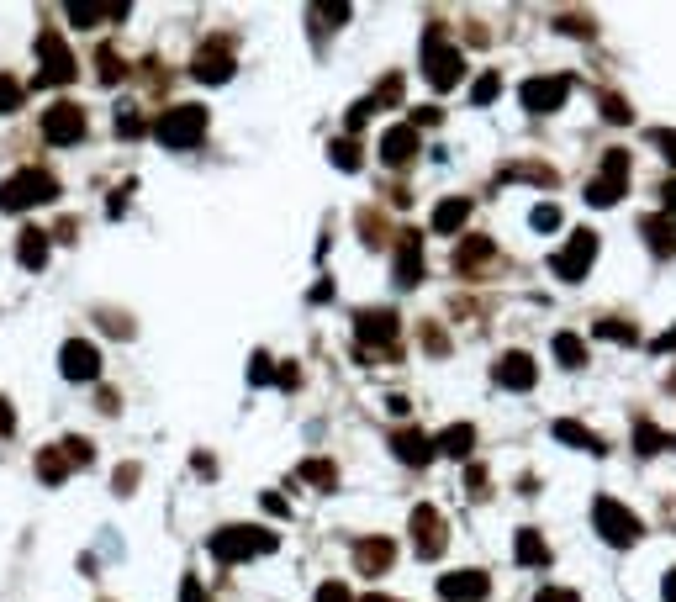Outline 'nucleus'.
Instances as JSON below:
<instances>
[{
    "label": "nucleus",
    "mask_w": 676,
    "mask_h": 602,
    "mask_svg": "<svg viewBox=\"0 0 676 602\" xmlns=\"http://www.w3.org/2000/svg\"><path fill=\"white\" fill-rule=\"evenodd\" d=\"M423 74H428V85H434V90H455L460 74H465V53L449 43L439 22L423 32Z\"/></svg>",
    "instance_id": "1"
},
{
    "label": "nucleus",
    "mask_w": 676,
    "mask_h": 602,
    "mask_svg": "<svg viewBox=\"0 0 676 602\" xmlns=\"http://www.w3.org/2000/svg\"><path fill=\"white\" fill-rule=\"evenodd\" d=\"M275 550H280V534H270V529H243V523H233V529L212 534V560H222V566H238V560H254V555H275Z\"/></svg>",
    "instance_id": "2"
},
{
    "label": "nucleus",
    "mask_w": 676,
    "mask_h": 602,
    "mask_svg": "<svg viewBox=\"0 0 676 602\" xmlns=\"http://www.w3.org/2000/svg\"><path fill=\"white\" fill-rule=\"evenodd\" d=\"M59 201V180L48 169H22V175L0 180V212H27V206Z\"/></svg>",
    "instance_id": "3"
},
{
    "label": "nucleus",
    "mask_w": 676,
    "mask_h": 602,
    "mask_svg": "<svg viewBox=\"0 0 676 602\" xmlns=\"http://www.w3.org/2000/svg\"><path fill=\"white\" fill-rule=\"evenodd\" d=\"M592 529L603 534V539L613 544V550H629V544H640L645 523L634 518L618 497H597V502H592Z\"/></svg>",
    "instance_id": "4"
},
{
    "label": "nucleus",
    "mask_w": 676,
    "mask_h": 602,
    "mask_svg": "<svg viewBox=\"0 0 676 602\" xmlns=\"http://www.w3.org/2000/svg\"><path fill=\"white\" fill-rule=\"evenodd\" d=\"M154 138L164 143V148H196L201 138H206V111L201 106H169L164 117L154 122Z\"/></svg>",
    "instance_id": "5"
},
{
    "label": "nucleus",
    "mask_w": 676,
    "mask_h": 602,
    "mask_svg": "<svg viewBox=\"0 0 676 602\" xmlns=\"http://www.w3.org/2000/svg\"><path fill=\"white\" fill-rule=\"evenodd\" d=\"M571 96V80L566 74H534V80L518 85V101L523 111H534V117H550V111H560Z\"/></svg>",
    "instance_id": "6"
},
{
    "label": "nucleus",
    "mask_w": 676,
    "mask_h": 602,
    "mask_svg": "<svg viewBox=\"0 0 676 602\" xmlns=\"http://www.w3.org/2000/svg\"><path fill=\"white\" fill-rule=\"evenodd\" d=\"M629 191V148H608L603 154V175L587 185L592 206H618V196Z\"/></svg>",
    "instance_id": "7"
},
{
    "label": "nucleus",
    "mask_w": 676,
    "mask_h": 602,
    "mask_svg": "<svg viewBox=\"0 0 676 602\" xmlns=\"http://www.w3.org/2000/svg\"><path fill=\"white\" fill-rule=\"evenodd\" d=\"M592 265H597V233H592V228H576L566 249L550 259V270H555L560 280H587Z\"/></svg>",
    "instance_id": "8"
},
{
    "label": "nucleus",
    "mask_w": 676,
    "mask_h": 602,
    "mask_svg": "<svg viewBox=\"0 0 676 602\" xmlns=\"http://www.w3.org/2000/svg\"><path fill=\"white\" fill-rule=\"evenodd\" d=\"M37 59H43V74L37 80L43 85H69L74 80V53H69V43H64V32H37Z\"/></svg>",
    "instance_id": "9"
},
{
    "label": "nucleus",
    "mask_w": 676,
    "mask_h": 602,
    "mask_svg": "<svg viewBox=\"0 0 676 602\" xmlns=\"http://www.w3.org/2000/svg\"><path fill=\"white\" fill-rule=\"evenodd\" d=\"M407 529H412V550H418V560H439L444 555V518H439V507L418 502V507H412V518H407Z\"/></svg>",
    "instance_id": "10"
},
{
    "label": "nucleus",
    "mask_w": 676,
    "mask_h": 602,
    "mask_svg": "<svg viewBox=\"0 0 676 602\" xmlns=\"http://www.w3.org/2000/svg\"><path fill=\"white\" fill-rule=\"evenodd\" d=\"M43 138L53 148H69V143H80L85 138V111L74 106V101H53L43 111Z\"/></svg>",
    "instance_id": "11"
},
{
    "label": "nucleus",
    "mask_w": 676,
    "mask_h": 602,
    "mask_svg": "<svg viewBox=\"0 0 676 602\" xmlns=\"http://www.w3.org/2000/svg\"><path fill=\"white\" fill-rule=\"evenodd\" d=\"M418 154H423V138H418V127H412V122H397V127H386V133H381V164L402 169Z\"/></svg>",
    "instance_id": "12"
},
{
    "label": "nucleus",
    "mask_w": 676,
    "mask_h": 602,
    "mask_svg": "<svg viewBox=\"0 0 676 602\" xmlns=\"http://www.w3.org/2000/svg\"><path fill=\"white\" fill-rule=\"evenodd\" d=\"M439 597L444 602H486L492 597V576L486 571H449V576H439Z\"/></svg>",
    "instance_id": "13"
},
{
    "label": "nucleus",
    "mask_w": 676,
    "mask_h": 602,
    "mask_svg": "<svg viewBox=\"0 0 676 602\" xmlns=\"http://www.w3.org/2000/svg\"><path fill=\"white\" fill-rule=\"evenodd\" d=\"M59 370L69 375V381H96V375H101L96 344H85V338H69V344L59 349Z\"/></svg>",
    "instance_id": "14"
},
{
    "label": "nucleus",
    "mask_w": 676,
    "mask_h": 602,
    "mask_svg": "<svg viewBox=\"0 0 676 602\" xmlns=\"http://www.w3.org/2000/svg\"><path fill=\"white\" fill-rule=\"evenodd\" d=\"M497 386L502 391H534V381H539V365L529 360V354H523V349H513V354H502V360H497Z\"/></svg>",
    "instance_id": "15"
},
{
    "label": "nucleus",
    "mask_w": 676,
    "mask_h": 602,
    "mask_svg": "<svg viewBox=\"0 0 676 602\" xmlns=\"http://www.w3.org/2000/svg\"><path fill=\"white\" fill-rule=\"evenodd\" d=\"M191 74H196L201 85H222V80H233V48H228V43L201 48L196 59H191Z\"/></svg>",
    "instance_id": "16"
},
{
    "label": "nucleus",
    "mask_w": 676,
    "mask_h": 602,
    "mask_svg": "<svg viewBox=\"0 0 676 602\" xmlns=\"http://www.w3.org/2000/svg\"><path fill=\"white\" fill-rule=\"evenodd\" d=\"M391 449H397L402 465H418V470L434 460V439H428L423 428H397V434H391Z\"/></svg>",
    "instance_id": "17"
},
{
    "label": "nucleus",
    "mask_w": 676,
    "mask_h": 602,
    "mask_svg": "<svg viewBox=\"0 0 676 602\" xmlns=\"http://www.w3.org/2000/svg\"><path fill=\"white\" fill-rule=\"evenodd\" d=\"M354 328H360V338H365V344H381V349H391V344H397V312H360V317H354Z\"/></svg>",
    "instance_id": "18"
},
{
    "label": "nucleus",
    "mask_w": 676,
    "mask_h": 602,
    "mask_svg": "<svg viewBox=\"0 0 676 602\" xmlns=\"http://www.w3.org/2000/svg\"><path fill=\"white\" fill-rule=\"evenodd\" d=\"M423 280V243L418 233H402V249H397V286H418Z\"/></svg>",
    "instance_id": "19"
},
{
    "label": "nucleus",
    "mask_w": 676,
    "mask_h": 602,
    "mask_svg": "<svg viewBox=\"0 0 676 602\" xmlns=\"http://www.w3.org/2000/svg\"><path fill=\"white\" fill-rule=\"evenodd\" d=\"M391 555H397V550H391V539H360V544H354V566H360L365 576H381L391 566Z\"/></svg>",
    "instance_id": "20"
},
{
    "label": "nucleus",
    "mask_w": 676,
    "mask_h": 602,
    "mask_svg": "<svg viewBox=\"0 0 676 602\" xmlns=\"http://www.w3.org/2000/svg\"><path fill=\"white\" fill-rule=\"evenodd\" d=\"M550 434L560 439V444H571V449H587V455H608V444H603V434H592V428H581V423H571V418H560Z\"/></svg>",
    "instance_id": "21"
},
{
    "label": "nucleus",
    "mask_w": 676,
    "mask_h": 602,
    "mask_svg": "<svg viewBox=\"0 0 676 602\" xmlns=\"http://www.w3.org/2000/svg\"><path fill=\"white\" fill-rule=\"evenodd\" d=\"M471 444H476V428L471 423H449L444 434L434 439V455H449V460H465L471 455Z\"/></svg>",
    "instance_id": "22"
},
{
    "label": "nucleus",
    "mask_w": 676,
    "mask_h": 602,
    "mask_svg": "<svg viewBox=\"0 0 676 602\" xmlns=\"http://www.w3.org/2000/svg\"><path fill=\"white\" fill-rule=\"evenodd\" d=\"M16 238H22V243H16V259H22V270H43V265H48V233H43V228H22Z\"/></svg>",
    "instance_id": "23"
},
{
    "label": "nucleus",
    "mask_w": 676,
    "mask_h": 602,
    "mask_svg": "<svg viewBox=\"0 0 676 602\" xmlns=\"http://www.w3.org/2000/svg\"><path fill=\"white\" fill-rule=\"evenodd\" d=\"M513 555H518V566H550V544H544L539 529H518Z\"/></svg>",
    "instance_id": "24"
},
{
    "label": "nucleus",
    "mask_w": 676,
    "mask_h": 602,
    "mask_svg": "<svg viewBox=\"0 0 676 602\" xmlns=\"http://www.w3.org/2000/svg\"><path fill=\"white\" fill-rule=\"evenodd\" d=\"M465 222H471V201L465 196H449L434 206V233H460Z\"/></svg>",
    "instance_id": "25"
},
{
    "label": "nucleus",
    "mask_w": 676,
    "mask_h": 602,
    "mask_svg": "<svg viewBox=\"0 0 676 602\" xmlns=\"http://www.w3.org/2000/svg\"><path fill=\"white\" fill-rule=\"evenodd\" d=\"M127 6H96V0H74L69 6V22L74 27H96V22H122Z\"/></svg>",
    "instance_id": "26"
},
{
    "label": "nucleus",
    "mask_w": 676,
    "mask_h": 602,
    "mask_svg": "<svg viewBox=\"0 0 676 602\" xmlns=\"http://www.w3.org/2000/svg\"><path fill=\"white\" fill-rule=\"evenodd\" d=\"M497 254V243L492 238H465L460 249H455V270L465 275V270H476V265H486V259Z\"/></svg>",
    "instance_id": "27"
},
{
    "label": "nucleus",
    "mask_w": 676,
    "mask_h": 602,
    "mask_svg": "<svg viewBox=\"0 0 676 602\" xmlns=\"http://www.w3.org/2000/svg\"><path fill=\"white\" fill-rule=\"evenodd\" d=\"M555 360L566 370H581V365H587V338H581V333H555Z\"/></svg>",
    "instance_id": "28"
},
{
    "label": "nucleus",
    "mask_w": 676,
    "mask_h": 602,
    "mask_svg": "<svg viewBox=\"0 0 676 602\" xmlns=\"http://www.w3.org/2000/svg\"><path fill=\"white\" fill-rule=\"evenodd\" d=\"M640 233L650 238V249L661 254V259H666V254H676V228H671L666 217H645V222H640Z\"/></svg>",
    "instance_id": "29"
},
{
    "label": "nucleus",
    "mask_w": 676,
    "mask_h": 602,
    "mask_svg": "<svg viewBox=\"0 0 676 602\" xmlns=\"http://www.w3.org/2000/svg\"><path fill=\"white\" fill-rule=\"evenodd\" d=\"M37 476H43L48 486H59L69 476V455L64 449H37Z\"/></svg>",
    "instance_id": "30"
},
{
    "label": "nucleus",
    "mask_w": 676,
    "mask_h": 602,
    "mask_svg": "<svg viewBox=\"0 0 676 602\" xmlns=\"http://www.w3.org/2000/svg\"><path fill=\"white\" fill-rule=\"evenodd\" d=\"M302 481H312V486H323V492H333L338 486V465L333 460H302V470H296Z\"/></svg>",
    "instance_id": "31"
},
{
    "label": "nucleus",
    "mask_w": 676,
    "mask_h": 602,
    "mask_svg": "<svg viewBox=\"0 0 676 602\" xmlns=\"http://www.w3.org/2000/svg\"><path fill=\"white\" fill-rule=\"evenodd\" d=\"M502 180H534V185H544V191H550V185H555V169H550V164H507Z\"/></svg>",
    "instance_id": "32"
},
{
    "label": "nucleus",
    "mask_w": 676,
    "mask_h": 602,
    "mask_svg": "<svg viewBox=\"0 0 676 602\" xmlns=\"http://www.w3.org/2000/svg\"><path fill=\"white\" fill-rule=\"evenodd\" d=\"M634 449H640V455H661V449H671V434H661L655 423H640L634 428Z\"/></svg>",
    "instance_id": "33"
},
{
    "label": "nucleus",
    "mask_w": 676,
    "mask_h": 602,
    "mask_svg": "<svg viewBox=\"0 0 676 602\" xmlns=\"http://www.w3.org/2000/svg\"><path fill=\"white\" fill-rule=\"evenodd\" d=\"M96 74H101V85H117L127 74V64L117 59V48H96Z\"/></svg>",
    "instance_id": "34"
},
{
    "label": "nucleus",
    "mask_w": 676,
    "mask_h": 602,
    "mask_svg": "<svg viewBox=\"0 0 676 602\" xmlns=\"http://www.w3.org/2000/svg\"><path fill=\"white\" fill-rule=\"evenodd\" d=\"M597 338H608V344H634V323H624V317H603V323H597Z\"/></svg>",
    "instance_id": "35"
},
{
    "label": "nucleus",
    "mask_w": 676,
    "mask_h": 602,
    "mask_svg": "<svg viewBox=\"0 0 676 602\" xmlns=\"http://www.w3.org/2000/svg\"><path fill=\"white\" fill-rule=\"evenodd\" d=\"M22 80H11V74H0V117H11V111H22Z\"/></svg>",
    "instance_id": "36"
},
{
    "label": "nucleus",
    "mask_w": 676,
    "mask_h": 602,
    "mask_svg": "<svg viewBox=\"0 0 676 602\" xmlns=\"http://www.w3.org/2000/svg\"><path fill=\"white\" fill-rule=\"evenodd\" d=\"M328 159L338 164V169H360V143H349V138H338V143H328Z\"/></svg>",
    "instance_id": "37"
},
{
    "label": "nucleus",
    "mask_w": 676,
    "mask_h": 602,
    "mask_svg": "<svg viewBox=\"0 0 676 602\" xmlns=\"http://www.w3.org/2000/svg\"><path fill=\"white\" fill-rule=\"evenodd\" d=\"M497 90H502V74H497V69H486V74H476L471 101H476V106H486V101H497Z\"/></svg>",
    "instance_id": "38"
},
{
    "label": "nucleus",
    "mask_w": 676,
    "mask_h": 602,
    "mask_svg": "<svg viewBox=\"0 0 676 602\" xmlns=\"http://www.w3.org/2000/svg\"><path fill=\"white\" fill-rule=\"evenodd\" d=\"M529 222H534V233H555L560 228V206L555 201H539L534 212H529Z\"/></svg>",
    "instance_id": "39"
},
{
    "label": "nucleus",
    "mask_w": 676,
    "mask_h": 602,
    "mask_svg": "<svg viewBox=\"0 0 676 602\" xmlns=\"http://www.w3.org/2000/svg\"><path fill=\"white\" fill-rule=\"evenodd\" d=\"M397 101H402V74H386V85L370 96V106L381 111V106H397Z\"/></svg>",
    "instance_id": "40"
},
{
    "label": "nucleus",
    "mask_w": 676,
    "mask_h": 602,
    "mask_svg": "<svg viewBox=\"0 0 676 602\" xmlns=\"http://www.w3.org/2000/svg\"><path fill=\"white\" fill-rule=\"evenodd\" d=\"M59 449L69 455V465H90V460H96V449H90V439H64Z\"/></svg>",
    "instance_id": "41"
},
{
    "label": "nucleus",
    "mask_w": 676,
    "mask_h": 602,
    "mask_svg": "<svg viewBox=\"0 0 676 602\" xmlns=\"http://www.w3.org/2000/svg\"><path fill=\"white\" fill-rule=\"evenodd\" d=\"M650 143L661 148V154H666V164L676 169V133H671V127H655V133H650Z\"/></svg>",
    "instance_id": "42"
},
{
    "label": "nucleus",
    "mask_w": 676,
    "mask_h": 602,
    "mask_svg": "<svg viewBox=\"0 0 676 602\" xmlns=\"http://www.w3.org/2000/svg\"><path fill=\"white\" fill-rule=\"evenodd\" d=\"M603 117H608V122H629L634 111H629V101H624V96H603Z\"/></svg>",
    "instance_id": "43"
},
{
    "label": "nucleus",
    "mask_w": 676,
    "mask_h": 602,
    "mask_svg": "<svg viewBox=\"0 0 676 602\" xmlns=\"http://www.w3.org/2000/svg\"><path fill=\"white\" fill-rule=\"evenodd\" d=\"M560 32H571V37H592V16H560Z\"/></svg>",
    "instance_id": "44"
},
{
    "label": "nucleus",
    "mask_w": 676,
    "mask_h": 602,
    "mask_svg": "<svg viewBox=\"0 0 676 602\" xmlns=\"http://www.w3.org/2000/svg\"><path fill=\"white\" fill-rule=\"evenodd\" d=\"M117 138H143V117H133V111H117Z\"/></svg>",
    "instance_id": "45"
},
{
    "label": "nucleus",
    "mask_w": 676,
    "mask_h": 602,
    "mask_svg": "<svg viewBox=\"0 0 676 602\" xmlns=\"http://www.w3.org/2000/svg\"><path fill=\"white\" fill-rule=\"evenodd\" d=\"M317 602H354V597H349L344 581H323V587H317Z\"/></svg>",
    "instance_id": "46"
},
{
    "label": "nucleus",
    "mask_w": 676,
    "mask_h": 602,
    "mask_svg": "<svg viewBox=\"0 0 676 602\" xmlns=\"http://www.w3.org/2000/svg\"><path fill=\"white\" fill-rule=\"evenodd\" d=\"M180 602H212V597H206V587H201V576H185L180 581Z\"/></svg>",
    "instance_id": "47"
},
{
    "label": "nucleus",
    "mask_w": 676,
    "mask_h": 602,
    "mask_svg": "<svg viewBox=\"0 0 676 602\" xmlns=\"http://www.w3.org/2000/svg\"><path fill=\"white\" fill-rule=\"evenodd\" d=\"M270 375H275V370H270V354H254V360H249V381H254V386H265Z\"/></svg>",
    "instance_id": "48"
},
{
    "label": "nucleus",
    "mask_w": 676,
    "mask_h": 602,
    "mask_svg": "<svg viewBox=\"0 0 676 602\" xmlns=\"http://www.w3.org/2000/svg\"><path fill=\"white\" fill-rule=\"evenodd\" d=\"M370 111H375L370 101H354V106H349V117H344V122H349V133H360V127L370 122Z\"/></svg>",
    "instance_id": "49"
},
{
    "label": "nucleus",
    "mask_w": 676,
    "mask_h": 602,
    "mask_svg": "<svg viewBox=\"0 0 676 602\" xmlns=\"http://www.w3.org/2000/svg\"><path fill=\"white\" fill-rule=\"evenodd\" d=\"M534 602H581V597H576L571 587H544V592H539Z\"/></svg>",
    "instance_id": "50"
},
{
    "label": "nucleus",
    "mask_w": 676,
    "mask_h": 602,
    "mask_svg": "<svg viewBox=\"0 0 676 602\" xmlns=\"http://www.w3.org/2000/svg\"><path fill=\"white\" fill-rule=\"evenodd\" d=\"M661 201H666V222L676 228V180H666V185H661Z\"/></svg>",
    "instance_id": "51"
},
{
    "label": "nucleus",
    "mask_w": 676,
    "mask_h": 602,
    "mask_svg": "<svg viewBox=\"0 0 676 602\" xmlns=\"http://www.w3.org/2000/svg\"><path fill=\"white\" fill-rule=\"evenodd\" d=\"M439 117H444V111H439V106H418V111H412V127H418V122H423V127H434Z\"/></svg>",
    "instance_id": "52"
},
{
    "label": "nucleus",
    "mask_w": 676,
    "mask_h": 602,
    "mask_svg": "<svg viewBox=\"0 0 676 602\" xmlns=\"http://www.w3.org/2000/svg\"><path fill=\"white\" fill-rule=\"evenodd\" d=\"M275 381L286 386V391H296V386H302V370H296V365H286V370H275Z\"/></svg>",
    "instance_id": "53"
},
{
    "label": "nucleus",
    "mask_w": 676,
    "mask_h": 602,
    "mask_svg": "<svg viewBox=\"0 0 676 602\" xmlns=\"http://www.w3.org/2000/svg\"><path fill=\"white\" fill-rule=\"evenodd\" d=\"M655 349H661V354H676V323H671L661 338H655Z\"/></svg>",
    "instance_id": "54"
},
{
    "label": "nucleus",
    "mask_w": 676,
    "mask_h": 602,
    "mask_svg": "<svg viewBox=\"0 0 676 602\" xmlns=\"http://www.w3.org/2000/svg\"><path fill=\"white\" fill-rule=\"evenodd\" d=\"M133 481H138V465H122V470H117V492H127Z\"/></svg>",
    "instance_id": "55"
},
{
    "label": "nucleus",
    "mask_w": 676,
    "mask_h": 602,
    "mask_svg": "<svg viewBox=\"0 0 676 602\" xmlns=\"http://www.w3.org/2000/svg\"><path fill=\"white\" fill-rule=\"evenodd\" d=\"M11 428H16V418H11V402L0 397V434H11Z\"/></svg>",
    "instance_id": "56"
},
{
    "label": "nucleus",
    "mask_w": 676,
    "mask_h": 602,
    "mask_svg": "<svg viewBox=\"0 0 676 602\" xmlns=\"http://www.w3.org/2000/svg\"><path fill=\"white\" fill-rule=\"evenodd\" d=\"M661 592H666V602H676V571L666 576V587H661Z\"/></svg>",
    "instance_id": "57"
},
{
    "label": "nucleus",
    "mask_w": 676,
    "mask_h": 602,
    "mask_svg": "<svg viewBox=\"0 0 676 602\" xmlns=\"http://www.w3.org/2000/svg\"><path fill=\"white\" fill-rule=\"evenodd\" d=\"M360 602H397V597H381V592H370V597H360Z\"/></svg>",
    "instance_id": "58"
},
{
    "label": "nucleus",
    "mask_w": 676,
    "mask_h": 602,
    "mask_svg": "<svg viewBox=\"0 0 676 602\" xmlns=\"http://www.w3.org/2000/svg\"><path fill=\"white\" fill-rule=\"evenodd\" d=\"M671 449H676V434H671Z\"/></svg>",
    "instance_id": "59"
}]
</instances>
